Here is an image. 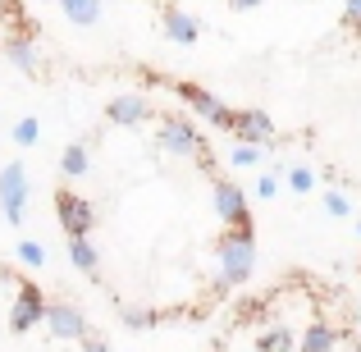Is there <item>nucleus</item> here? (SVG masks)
I'll return each mask as SVG.
<instances>
[{"instance_id":"obj_1","label":"nucleus","mask_w":361,"mask_h":352,"mask_svg":"<svg viewBox=\"0 0 361 352\" xmlns=\"http://www.w3.org/2000/svg\"><path fill=\"white\" fill-rule=\"evenodd\" d=\"M215 256H220V289H233V284H247L256 270V238L252 229H229L215 243Z\"/></svg>"},{"instance_id":"obj_2","label":"nucleus","mask_w":361,"mask_h":352,"mask_svg":"<svg viewBox=\"0 0 361 352\" xmlns=\"http://www.w3.org/2000/svg\"><path fill=\"white\" fill-rule=\"evenodd\" d=\"M160 147L174 151V156H192V160H202V165H211L206 138L197 133V123H188L183 115H165L160 119Z\"/></svg>"},{"instance_id":"obj_3","label":"nucleus","mask_w":361,"mask_h":352,"mask_svg":"<svg viewBox=\"0 0 361 352\" xmlns=\"http://www.w3.org/2000/svg\"><path fill=\"white\" fill-rule=\"evenodd\" d=\"M0 211H5V220L14 229L27 220V169H23V160H9L0 169Z\"/></svg>"},{"instance_id":"obj_4","label":"nucleus","mask_w":361,"mask_h":352,"mask_svg":"<svg viewBox=\"0 0 361 352\" xmlns=\"http://www.w3.org/2000/svg\"><path fill=\"white\" fill-rule=\"evenodd\" d=\"M169 92H174L178 101H188V106H192L206 123H215V128L233 133V115H238V110H229L220 97H211L206 87H197V83H169Z\"/></svg>"},{"instance_id":"obj_5","label":"nucleus","mask_w":361,"mask_h":352,"mask_svg":"<svg viewBox=\"0 0 361 352\" xmlns=\"http://www.w3.org/2000/svg\"><path fill=\"white\" fill-rule=\"evenodd\" d=\"M55 215H60V224H64L69 238H92V229H97V206H92L87 197L69 193V188L55 193Z\"/></svg>"},{"instance_id":"obj_6","label":"nucleus","mask_w":361,"mask_h":352,"mask_svg":"<svg viewBox=\"0 0 361 352\" xmlns=\"http://www.w3.org/2000/svg\"><path fill=\"white\" fill-rule=\"evenodd\" d=\"M46 307H51V302L42 298V289H37V284H18L14 311H9V329H14V334H27V329H37V325L46 320Z\"/></svg>"},{"instance_id":"obj_7","label":"nucleus","mask_w":361,"mask_h":352,"mask_svg":"<svg viewBox=\"0 0 361 352\" xmlns=\"http://www.w3.org/2000/svg\"><path fill=\"white\" fill-rule=\"evenodd\" d=\"M215 215H220L229 229H252V215H247V197L238 183L229 178H215Z\"/></svg>"},{"instance_id":"obj_8","label":"nucleus","mask_w":361,"mask_h":352,"mask_svg":"<svg viewBox=\"0 0 361 352\" xmlns=\"http://www.w3.org/2000/svg\"><path fill=\"white\" fill-rule=\"evenodd\" d=\"M46 329L55 339H87V320H82V311L73 302H51L46 307Z\"/></svg>"},{"instance_id":"obj_9","label":"nucleus","mask_w":361,"mask_h":352,"mask_svg":"<svg viewBox=\"0 0 361 352\" xmlns=\"http://www.w3.org/2000/svg\"><path fill=\"white\" fill-rule=\"evenodd\" d=\"M233 133H238V142H252V147H270V142L279 138L265 110H238V115H233Z\"/></svg>"},{"instance_id":"obj_10","label":"nucleus","mask_w":361,"mask_h":352,"mask_svg":"<svg viewBox=\"0 0 361 352\" xmlns=\"http://www.w3.org/2000/svg\"><path fill=\"white\" fill-rule=\"evenodd\" d=\"M106 119L119 123V128H137V123L151 119V101H147V97H133V92H123V97H110Z\"/></svg>"},{"instance_id":"obj_11","label":"nucleus","mask_w":361,"mask_h":352,"mask_svg":"<svg viewBox=\"0 0 361 352\" xmlns=\"http://www.w3.org/2000/svg\"><path fill=\"white\" fill-rule=\"evenodd\" d=\"M160 23H165V37H169V42H178V46H188V42L202 37V23H197L192 14H178V9H165Z\"/></svg>"},{"instance_id":"obj_12","label":"nucleus","mask_w":361,"mask_h":352,"mask_svg":"<svg viewBox=\"0 0 361 352\" xmlns=\"http://www.w3.org/2000/svg\"><path fill=\"white\" fill-rule=\"evenodd\" d=\"M69 261H73V270H82L87 279L101 274V252H97L92 238H69Z\"/></svg>"},{"instance_id":"obj_13","label":"nucleus","mask_w":361,"mask_h":352,"mask_svg":"<svg viewBox=\"0 0 361 352\" xmlns=\"http://www.w3.org/2000/svg\"><path fill=\"white\" fill-rule=\"evenodd\" d=\"M5 55H9V64H14V69H23L27 78H37V69H42V64H37L32 37H9V42H5Z\"/></svg>"},{"instance_id":"obj_14","label":"nucleus","mask_w":361,"mask_h":352,"mask_svg":"<svg viewBox=\"0 0 361 352\" xmlns=\"http://www.w3.org/2000/svg\"><path fill=\"white\" fill-rule=\"evenodd\" d=\"M60 9H64V18H69V23H78V28H92L101 18V0H60Z\"/></svg>"},{"instance_id":"obj_15","label":"nucleus","mask_w":361,"mask_h":352,"mask_svg":"<svg viewBox=\"0 0 361 352\" xmlns=\"http://www.w3.org/2000/svg\"><path fill=\"white\" fill-rule=\"evenodd\" d=\"M293 344H298V339H293V329H265V334H256V352H293Z\"/></svg>"},{"instance_id":"obj_16","label":"nucleus","mask_w":361,"mask_h":352,"mask_svg":"<svg viewBox=\"0 0 361 352\" xmlns=\"http://www.w3.org/2000/svg\"><path fill=\"white\" fill-rule=\"evenodd\" d=\"M60 169L69 178H82V174H87V147H82V142H69L64 156H60Z\"/></svg>"},{"instance_id":"obj_17","label":"nucleus","mask_w":361,"mask_h":352,"mask_svg":"<svg viewBox=\"0 0 361 352\" xmlns=\"http://www.w3.org/2000/svg\"><path fill=\"white\" fill-rule=\"evenodd\" d=\"M302 352H334V329L316 320V325L302 334Z\"/></svg>"},{"instance_id":"obj_18","label":"nucleus","mask_w":361,"mask_h":352,"mask_svg":"<svg viewBox=\"0 0 361 352\" xmlns=\"http://www.w3.org/2000/svg\"><path fill=\"white\" fill-rule=\"evenodd\" d=\"M14 142H18V147H37V142H42V123H37L32 115L18 119L14 123Z\"/></svg>"},{"instance_id":"obj_19","label":"nucleus","mask_w":361,"mask_h":352,"mask_svg":"<svg viewBox=\"0 0 361 352\" xmlns=\"http://www.w3.org/2000/svg\"><path fill=\"white\" fill-rule=\"evenodd\" d=\"M261 151H265V147H252V142H238V147L229 151V165H238V169H252L256 160H261Z\"/></svg>"},{"instance_id":"obj_20","label":"nucleus","mask_w":361,"mask_h":352,"mask_svg":"<svg viewBox=\"0 0 361 352\" xmlns=\"http://www.w3.org/2000/svg\"><path fill=\"white\" fill-rule=\"evenodd\" d=\"M119 320L128 329H151L156 325V311H133V307H119Z\"/></svg>"},{"instance_id":"obj_21","label":"nucleus","mask_w":361,"mask_h":352,"mask_svg":"<svg viewBox=\"0 0 361 352\" xmlns=\"http://www.w3.org/2000/svg\"><path fill=\"white\" fill-rule=\"evenodd\" d=\"M288 188L293 193H311V188H316V174H311L307 165H293L288 169Z\"/></svg>"},{"instance_id":"obj_22","label":"nucleus","mask_w":361,"mask_h":352,"mask_svg":"<svg viewBox=\"0 0 361 352\" xmlns=\"http://www.w3.org/2000/svg\"><path fill=\"white\" fill-rule=\"evenodd\" d=\"M18 261L32 265V270H42V265H46V247L42 243H18Z\"/></svg>"},{"instance_id":"obj_23","label":"nucleus","mask_w":361,"mask_h":352,"mask_svg":"<svg viewBox=\"0 0 361 352\" xmlns=\"http://www.w3.org/2000/svg\"><path fill=\"white\" fill-rule=\"evenodd\" d=\"M325 211H329V215H338V220H343V215H353V202H348L343 193H325Z\"/></svg>"},{"instance_id":"obj_24","label":"nucleus","mask_w":361,"mask_h":352,"mask_svg":"<svg viewBox=\"0 0 361 352\" xmlns=\"http://www.w3.org/2000/svg\"><path fill=\"white\" fill-rule=\"evenodd\" d=\"M274 188H279V178H274V174H261V178H256V197H274Z\"/></svg>"},{"instance_id":"obj_25","label":"nucleus","mask_w":361,"mask_h":352,"mask_svg":"<svg viewBox=\"0 0 361 352\" xmlns=\"http://www.w3.org/2000/svg\"><path fill=\"white\" fill-rule=\"evenodd\" d=\"M82 352H115V348H110V344H106V339H97V334H87V339H82Z\"/></svg>"},{"instance_id":"obj_26","label":"nucleus","mask_w":361,"mask_h":352,"mask_svg":"<svg viewBox=\"0 0 361 352\" xmlns=\"http://www.w3.org/2000/svg\"><path fill=\"white\" fill-rule=\"evenodd\" d=\"M348 23H353V28H361V0H348Z\"/></svg>"},{"instance_id":"obj_27","label":"nucleus","mask_w":361,"mask_h":352,"mask_svg":"<svg viewBox=\"0 0 361 352\" xmlns=\"http://www.w3.org/2000/svg\"><path fill=\"white\" fill-rule=\"evenodd\" d=\"M252 5H261V0H229V9H252Z\"/></svg>"},{"instance_id":"obj_28","label":"nucleus","mask_w":361,"mask_h":352,"mask_svg":"<svg viewBox=\"0 0 361 352\" xmlns=\"http://www.w3.org/2000/svg\"><path fill=\"white\" fill-rule=\"evenodd\" d=\"M357 233H361V224H357Z\"/></svg>"}]
</instances>
